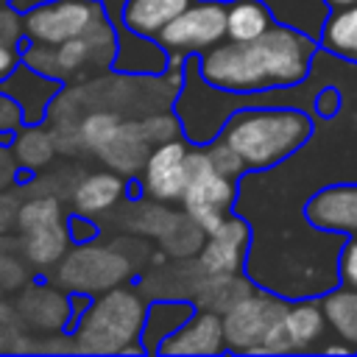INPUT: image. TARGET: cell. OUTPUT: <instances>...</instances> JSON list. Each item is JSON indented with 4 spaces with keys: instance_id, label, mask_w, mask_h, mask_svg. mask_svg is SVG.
Listing matches in <instances>:
<instances>
[{
    "instance_id": "6da1fadb",
    "label": "cell",
    "mask_w": 357,
    "mask_h": 357,
    "mask_svg": "<svg viewBox=\"0 0 357 357\" xmlns=\"http://www.w3.org/2000/svg\"><path fill=\"white\" fill-rule=\"evenodd\" d=\"M315 45L307 33L287 25H273L268 33L251 42H220L201 56V78L234 95L271 92L282 86H296L310 75Z\"/></svg>"
},
{
    "instance_id": "30bf717a",
    "label": "cell",
    "mask_w": 357,
    "mask_h": 357,
    "mask_svg": "<svg viewBox=\"0 0 357 357\" xmlns=\"http://www.w3.org/2000/svg\"><path fill=\"white\" fill-rule=\"evenodd\" d=\"M324 307L321 301H298L287 304L279 324L271 329L259 354H279V351H307L324 332Z\"/></svg>"
},
{
    "instance_id": "9a60e30c",
    "label": "cell",
    "mask_w": 357,
    "mask_h": 357,
    "mask_svg": "<svg viewBox=\"0 0 357 357\" xmlns=\"http://www.w3.org/2000/svg\"><path fill=\"white\" fill-rule=\"evenodd\" d=\"M151 151H153V142L148 139L139 120V123H123L114 139L100 151V159L114 173H137L139 167H145Z\"/></svg>"
},
{
    "instance_id": "d6986e66",
    "label": "cell",
    "mask_w": 357,
    "mask_h": 357,
    "mask_svg": "<svg viewBox=\"0 0 357 357\" xmlns=\"http://www.w3.org/2000/svg\"><path fill=\"white\" fill-rule=\"evenodd\" d=\"M226 39L234 42H251L262 33H268L276 22L262 0H231L226 14Z\"/></svg>"
},
{
    "instance_id": "9c48e42d",
    "label": "cell",
    "mask_w": 357,
    "mask_h": 357,
    "mask_svg": "<svg viewBox=\"0 0 357 357\" xmlns=\"http://www.w3.org/2000/svg\"><path fill=\"white\" fill-rule=\"evenodd\" d=\"M187 178H190V148L178 137L156 145L142 167V187L153 201H181Z\"/></svg>"
},
{
    "instance_id": "2e32d148",
    "label": "cell",
    "mask_w": 357,
    "mask_h": 357,
    "mask_svg": "<svg viewBox=\"0 0 357 357\" xmlns=\"http://www.w3.org/2000/svg\"><path fill=\"white\" fill-rule=\"evenodd\" d=\"M192 0H126L123 25L145 39H156Z\"/></svg>"
},
{
    "instance_id": "ffe728a7",
    "label": "cell",
    "mask_w": 357,
    "mask_h": 357,
    "mask_svg": "<svg viewBox=\"0 0 357 357\" xmlns=\"http://www.w3.org/2000/svg\"><path fill=\"white\" fill-rule=\"evenodd\" d=\"M321 307L332 332L357 351V290L340 284L321 298Z\"/></svg>"
},
{
    "instance_id": "8d00e7d4",
    "label": "cell",
    "mask_w": 357,
    "mask_h": 357,
    "mask_svg": "<svg viewBox=\"0 0 357 357\" xmlns=\"http://www.w3.org/2000/svg\"><path fill=\"white\" fill-rule=\"evenodd\" d=\"M0 3H3V0H0Z\"/></svg>"
},
{
    "instance_id": "8992f818",
    "label": "cell",
    "mask_w": 357,
    "mask_h": 357,
    "mask_svg": "<svg viewBox=\"0 0 357 357\" xmlns=\"http://www.w3.org/2000/svg\"><path fill=\"white\" fill-rule=\"evenodd\" d=\"M226 14L229 6L220 0H192L156 39L173 56L206 53L226 39Z\"/></svg>"
},
{
    "instance_id": "4fadbf2b",
    "label": "cell",
    "mask_w": 357,
    "mask_h": 357,
    "mask_svg": "<svg viewBox=\"0 0 357 357\" xmlns=\"http://www.w3.org/2000/svg\"><path fill=\"white\" fill-rule=\"evenodd\" d=\"M226 349L223 315L218 310H198L192 312L173 335L159 343L162 354H218Z\"/></svg>"
},
{
    "instance_id": "484cf974",
    "label": "cell",
    "mask_w": 357,
    "mask_h": 357,
    "mask_svg": "<svg viewBox=\"0 0 357 357\" xmlns=\"http://www.w3.org/2000/svg\"><path fill=\"white\" fill-rule=\"evenodd\" d=\"M25 33L22 20L11 8H0V81L8 78L20 64V36Z\"/></svg>"
},
{
    "instance_id": "7a4b0ae2",
    "label": "cell",
    "mask_w": 357,
    "mask_h": 357,
    "mask_svg": "<svg viewBox=\"0 0 357 357\" xmlns=\"http://www.w3.org/2000/svg\"><path fill=\"white\" fill-rule=\"evenodd\" d=\"M312 137V120L298 109H243L231 114L220 139L245 170H265L293 156Z\"/></svg>"
},
{
    "instance_id": "d4e9b609",
    "label": "cell",
    "mask_w": 357,
    "mask_h": 357,
    "mask_svg": "<svg viewBox=\"0 0 357 357\" xmlns=\"http://www.w3.org/2000/svg\"><path fill=\"white\" fill-rule=\"evenodd\" d=\"M56 148H59L56 137L50 131H45V128H36V126L33 128H22L14 137V156H17V162L31 167V170L47 165L53 159Z\"/></svg>"
},
{
    "instance_id": "4dcf8cb0",
    "label": "cell",
    "mask_w": 357,
    "mask_h": 357,
    "mask_svg": "<svg viewBox=\"0 0 357 357\" xmlns=\"http://www.w3.org/2000/svg\"><path fill=\"white\" fill-rule=\"evenodd\" d=\"M340 103H343L340 92H337L335 86H324V89L318 92V98H315V112H318L324 120H329V117H335V114L340 112Z\"/></svg>"
},
{
    "instance_id": "e0dca14e",
    "label": "cell",
    "mask_w": 357,
    "mask_h": 357,
    "mask_svg": "<svg viewBox=\"0 0 357 357\" xmlns=\"http://www.w3.org/2000/svg\"><path fill=\"white\" fill-rule=\"evenodd\" d=\"M20 318L36 329H61L70 321V298L53 287H28L20 298Z\"/></svg>"
},
{
    "instance_id": "277c9868",
    "label": "cell",
    "mask_w": 357,
    "mask_h": 357,
    "mask_svg": "<svg viewBox=\"0 0 357 357\" xmlns=\"http://www.w3.org/2000/svg\"><path fill=\"white\" fill-rule=\"evenodd\" d=\"M237 195V178L223 176L206 151H190V178L181 195L184 212L201 223V229L209 234L215 231L231 212Z\"/></svg>"
},
{
    "instance_id": "f546056e",
    "label": "cell",
    "mask_w": 357,
    "mask_h": 357,
    "mask_svg": "<svg viewBox=\"0 0 357 357\" xmlns=\"http://www.w3.org/2000/svg\"><path fill=\"white\" fill-rule=\"evenodd\" d=\"M337 279L340 284L357 290V237H349L337 254Z\"/></svg>"
},
{
    "instance_id": "52a82bcc",
    "label": "cell",
    "mask_w": 357,
    "mask_h": 357,
    "mask_svg": "<svg viewBox=\"0 0 357 357\" xmlns=\"http://www.w3.org/2000/svg\"><path fill=\"white\" fill-rule=\"evenodd\" d=\"M128 273H131V262L123 254L84 243L75 251L64 254V259L59 262L56 279L67 290L95 293V290L117 287Z\"/></svg>"
},
{
    "instance_id": "5bb4252c",
    "label": "cell",
    "mask_w": 357,
    "mask_h": 357,
    "mask_svg": "<svg viewBox=\"0 0 357 357\" xmlns=\"http://www.w3.org/2000/svg\"><path fill=\"white\" fill-rule=\"evenodd\" d=\"M114 31L109 28V22L98 25L95 31L67 39L61 45H53L56 50V78H67L84 67H106L114 56Z\"/></svg>"
},
{
    "instance_id": "44dd1931",
    "label": "cell",
    "mask_w": 357,
    "mask_h": 357,
    "mask_svg": "<svg viewBox=\"0 0 357 357\" xmlns=\"http://www.w3.org/2000/svg\"><path fill=\"white\" fill-rule=\"evenodd\" d=\"M70 229L56 220V223H47V226H39V229H31L25 231V257L28 262L39 265V268H47V265H56L64 259L67 254V245H70Z\"/></svg>"
},
{
    "instance_id": "5b68a950",
    "label": "cell",
    "mask_w": 357,
    "mask_h": 357,
    "mask_svg": "<svg viewBox=\"0 0 357 357\" xmlns=\"http://www.w3.org/2000/svg\"><path fill=\"white\" fill-rule=\"evenodd\" d=\"M103 22V8L95 0H53L22 17L25 36L39 45H61L95 31Z\"/></svg>"
},
{
    "instance_id": "d6a6232c",
    "label": "cell",
    "mask_w": 357,
    "mask_h": 357,
    "mask_svg": "<svg viewBox=\"0 0 357 357\" xmlns=\"http://www.w3.org/2000/svg\"><path fill=\"white\" fill-rule=\"evenodd\" d=\"M20 114H22V112H20L17 103L0 98V131H8L11 126H17V123H20Z\"/></svg>"
},
{
    "instance_id": "603a6c76",
    "label": "cell",
    "mask_w": 357,
    "mask_h": 357,
    "mask_svg": "<svg viewBox=\"0 0 357 357\" xmlns=\"http://www.w3.org/2000/svg\"><path fill=\"white\" fill-rule=\"evenodd\" d=\"M192 315V307L187 301H159L151 307V312L145 315V326H142V349H159V343L173 335L187 318Z\"/></svg>"
},
{
    "instance_id": "cb8c5ba5",
    "label": "cell",
    "mask_w": 357,
    "mask_h": 357,
    "mask_svg": "<svg viewBox=\"0 0 357 357\" xmlns=\"http://www.w3.org/2000/svg\"><path fill=\"white\" fill-rule=\"evenodd\" d=\"M120 126H123V120H120L117 112H109V109L89 112V114H84V117L78 120V126H75L78 142H81V148H89V151H98V153H100V151L114 139V134L120 131Z\"/></svg>"
},
{
    "instance_id": "3957f363",
    "label": "cell",
    "mask_w": 357,
    "mask_h": 357,
    "mask_svg": "<svg viewBox=\"0 0 357 357\" xmlns=\"http://www.w3.org/2000/svg\"><path fill=\"white\" fill-rule=\"evenodd\" d=\"M145 307L139 296L131 290H103L78 321L75 329V351L92 354H112V351H134V340L142 337L145 326Z\"/></svg>"
},
{
    "instance_id": "83f0119b",
    "label": "cell",
    "mask_w": 357,
    "mask_h": 357,
    "mask_svg": "<svg viewBox=\"0 0 357 357\" xmlns=\"http://www.w3.org/2000/svg\"><path fill=\"white\" fill-rule=\"evenodd\" d=\"M206 153H209V159H212V165L223 173V176H231V178H237L243 170H245V165H243V159L223 142V139H215L209 148H206Z\"/></svg>"
},
{
    "instance_id": "836d02e7",
    "label": "cell",
    "mask_w": 357,
    "mask_h": 357,
    "mask_svg": "<svg viewBox=\"0 0 357 357\" xmlns=\"http://www.w3.org/2000/svg\"><path fill=\"white\" fill-rule=\"evenodd\" d=\"M67 229L75 243H89V237H95V226H89V220H84V218H73Z\"/></svg>"
},
{
    "instance_id": "7402d4cb",
    "label": "cell",
    "mask_w": 357,
    "mask_h": 357,
    "mask_svg": "<svg viewBox=\"0 0 357 357\" xmlns=\"http://www.w3.org/2000/svg\"><path fill=\"white\" fill-rule=\"evenodd\" d=\"M321 47L337 59L357 64V6L329 14L321 31Z\"/></svg>"
},
{
    "instance_id": "ba28073f",
    "label": "cell",
    "mask_w": 357,
    "mask_h": 357,
    "mask_svg": "<svg viewBox=\"0 0 357 357\" xmlns=\"http://www.w3.org/2000/svg\"><path fill=\"white\" fill-rule=\"evenodd\" d=\"M287 304L265 296V293H248L234 307L223 312V332H226V349L231 351H251L259 354V346L271 335V329L284 315Z\"/></svg>"
},
{
    "instance_id": "7c38bea8",
    "label": "cell",
    "mask_w": 357,
    "mask_h": 357,
    "mask_svg": "<svg viewBox=\"0 0 357 357\" xmlns=\"http://www.w3.org/2000/svg\"><path fill=\"white\" fill-rule=\"evenodd\" d=\"M245 248H248V226H245V220L229 215L215 231L206 234V243L198 251L195 265L209 276L240 273Z\"/></svg>"
},
{
    "instance_id": "4316f807",
    "label": "cell",
    "mask_w": 357,
    "mask_h": 357,
    "mask_svg": "<svg viewBox=\"0 0 357 357\" xmlns=\"http://www.w3.org/2000/svg\"><path fill=\"white\" fill-rule=\"evenodd\" d=\"M56 220H61V204H59L53 195H42V198H31V201L20 204L17 229H20L22 234L31 231V229L56 223Z\"/></svg>"
},
{
    "instance_id": "1f68e13d",
    "label": "cell",
    "mask_w": 357,
    "mask_h": 357,
    "mask_svg": "<svg viewBox=\"0 0 357 357\" xmlns=\"http://www.w3.org/2000/svg\"><path fill=\"white\" fill-rule=\"evenodd\" d=\"M17 212H20V206L14 204V198L11 195H0V234L11 223H17Z\"/></svg>"
},
{
    "instance_id": "8fae6325",
    "label": "cell",
    "mask_w": 357,
    "mask_h": 357,
    "mask_svg": "<svg viewBox=\"0 0 357 357\" xmlns=\"http://www.w3.org/2000/svg\"><path fill=\"white\" fill-rule=\"evenodd\" d=\"M304 218L321 231L357 237V181L329 184L312 192L304 204Z\"/></svg>"
},
{
    "instance_id": "e575fe53",
    "label": "cell",
    "mask_w": 357,
    "mask_h": 357,
    "mask_svg": "<svg viewBox=\"0 0 357 357\" xmlns=\"http://www.w3.org/2000/svg\"><path fill=\"white\" fill-rule=\"evenodd\" d=\"M14 162H17V156L11 159L8 153H3V151H0V187L11 181V176H14Z\"/></svg>"
},
{
    "instance_id": "ac0fdd59",
    "label": "cell",
    "mask_w": 357,
    "mask_h": 357,
    "mask_svg": "<svg viewBox=\"0 0 357 357\" xmlns=\"http://www.w3.org/2000/svg\"><path fill=\"white\" fill-rule=\"evenodd\" d=\"M123 192H126V181L117 173H92L78 181L73 201H75V209L89 218L112 209L123 198Z\"/></svg>"
},
{
    "instance_id": "f1b7e54d",
    "label": "cell",
    "mask_w": 357,
    "mask_h": 357,
    "mask_svg": "<svg viewBox=\"0 0 357 357\" xmlns=\"http://www.w3.org/2000/svg\"><path fill=\"white\" fill-rule=\"evenodd\" d=\"M142 128H145L148 139L153 142V148L178 137V120L173 114H151V117L142 120Z\"/></svg>"
},
{
    "instance_id": "d590c367",
    "label": "cell",
    "mask_w": 357,
    "mask_h": 357,
    "mask_svg": "<svg viewBox=\"0 0 357 357\" xmlns=\"http://www.w3.org/2000/svg\"><path fill=\"white\" fill-rule=\"evenodd\" d=\"M332 11H340V8H349V6H357V0H324Z\"/></svg>"
}]
</instances>
